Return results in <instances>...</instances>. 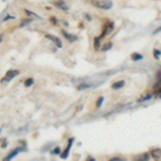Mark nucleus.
<instances>
[{"mask_svg": "<svg viewBox=\"0 0 161 161\" xmlns=\"http://www.w3.org/2000/svg\"><path fill=\"white\" fill-rule=\"evenodd\" d=\"M92 3L95 7L100 8V9H104V10L110 9V8L113 6V2L108 1V0H93V1H92Z\"/></svg>", "mask_w": 161, "mask_h": 161, "instance_id": "nucleus-1", "label": "nucleus"}, {"mask_svg": "<svg viewBox=\"0 0 161 161\" xmlns=\"http://www.w3.org/2000/svg\"><path fill=\"white\" fill-rule=\"evenodd\" d=\"M16 75H19V71H17V70H9L6 73V75L3 76L2 80H12L13 77L16 76Z\"/></svg>", "mask_w": 161, "mask_h": 161, "instance_id": "nucleus-2", "label": "nucleus"}, {"mask_svg": "<svg viewBox=\"0 0 161 161\" xmlns=\"http://www.w3.org/2000/svg\"><path fill=\"white\" fill-rule=\"evenodd\" d=\"M19 152H22V147H17V148L13 149L12 152H10V153H9V155H8L6 158H4L3 161H10V160L12 159V158H14L15 156L19 154Z\"/></svg>", "mask_w": 161, "mask_h": 161, "instance_id": "nucleus-3", "label": "nucleus"}, {"mask_svg": "<svg viewBox=\"0 0 161 161\" xmlns=\"http://www.w3.org/2000/svg\"><path fill=\"white\" fill-rule=\"evenodd\" d=\"M113 27H114V24L112 22H108V24H106L105 26H104V30H103V32H102V35H101V37H100V39L101 38H104L108 33H110L112 30H113Z\"/></svg>", "mask_w": 161, "mask_h": 161, "instance_id": "nucleus-4", "label": "nucleus"}, {"mask_svg": "<svg viewBox=\"0 0 161 161\" xmlns=\"http://www.w3.org/2000/svg\"><path fill=\"white\" fill-rule=\"evenodd\" d=\"M45 37L47 38V39H50L51 41H53V42L55 43L56 45L58 46V47H61V46H62V42H61V40L59 38L54 37V36H52V35H46Z\"/></svg>", "mask_w": 161, "mask_h": 161, "instance_id": "nucleus-5", "label": "nucleus"}, {"mask_svg": "<svg viewBox=\"0 0 161 161\" xmlns=\"http://www.w3.org/2000/svg\"><path fill=\"white\" fill-rule=\"evenodd\" d=\"M148 159H149L148 154H147V153H144V154L136 156V157L133 158V161H148Z\"/></svg>", "mask_w": 161, "mask_h": 161, "instance_id": "nucleus-6", "label": "nucleus"}, {"mask_svg": "<svg viewBox=\"0 0 161 161\" xmlns=\"http://www.w3.org/2000/svg\"><path fill=\"white\" fill-rule=\"evenodd\" d=\"M72 143H73V139H70V140H69V142H68V146H67L66 150L64 152V154L61 155V158H62V159H66V158L68 157V154H69V152H70V148H71Z\"/></svg>", "mask_w": 161, "mask_h": 161, "instance_id": "nucleus-7", "label": "nucleus"}, {"mask_svg": "<svg viewBox=\"0 0 161 161\" xmlns=\"http://www.w3.org/2000/svg\"><path fill=\"white\" fill-rule=\"evenodd\" d=\"M62 32V35L64 36V37H66L67 39H68V40L70 41V42H73V41H76V36H74V35H71V33H68L67 32V31H64V30H62L61 31Z\"/></svg>", "mask_w": 161, "mask_h": 161, "instance_id": "nucleus-8", "label": "nucleus"}, {"mask_svg": "<svg viewBox=\"0 0 161 161\" xmlns=\"http://www.w3.org/2000/svg\"><path fill=\"white\" fill-rule=\"evenodd\" d=\"M152 156H153V158H154L156 161H158L161 158V150L159 148L152 150Z\"/></svg>", "mask_w": 161, "mask_h": 161, "instance_id": "nucleus-9", "label": "nucleus"}, {"mask_svg": "<svg viewBox=\"0 0 161 161\" xmlns=\"http://www.w3.org/2000/svg\"><path fill=\"white\" fill-rule=\"evenodd\" d=\"M125 85V82L124 80H119V82H116L114 83L113 85H112V88L113 89H119V88H121Z\"/></svg>", "mask_w": 161, "mask_h": 161, "instance_id": "nucleus-10", "label": "nucleus"}, {"mask_svg": "<svg viewBox=\"0 0 161 161\" xmlns=\"http://www.w3.org/2000/svg\"><path fill=\"white\" fill-rule=\"evenodd\" d=\"M155 92H157V95L161 98V80H159L157 85H155Z\"/></svg>", "mask_w": 161, "mask_h": 161, "instance_id": "nucleus-11", "label": "nucleus"}, {"mask_svg": "<svg viewBox=\"0 0 161 161\" xmlns=\"http://www.w3.org/2000/svg\"><path fill=\"white\" fill-rule=\"evenodd\" d=\"M54 4L57 7H60L61 9H64V10H67L68 9V7L66 6V3H64V1H57V2H54Z\"/></svg>", "mask_w": 161, "mask_h": 161, "instance_id": "nucleus-12", "label": "nucleus"}, {"mask_svg": "<svg viewBox=\"0 0 161 161\" xmlns=\"http://www.w3.org/2000/svg\"><path fill=\"white\" fill-rule=\"evenodd\" d=\"M142 58H143V56L140 55V54H137V53H134L133 55H132V59H133L134 61H137V60H140V59H142Z\"/></svg>", "mask_w": 161, "mask_h": 161, "instance_id": "nucleus-13", "label": "nucleus"}, {"mask_svg": "<svg viewBox=\"0 0 161 161\" xmlns=\"http://www.w3.org/2000/svg\"><path fill=\"white\" fill-rule=\"evenodd\" d=\"M99 45H100V38H96L95 39V50H99Z\"/></svg>", "mask_w": 161, "mask_h": 161, "instance_id": "nucleus-14", "label": "nucleus"}, {"mask_svg": "<svg viewBox=\"0 0 161 161\" xmlns=\"http://www.w3.org/2000/svg\"><path fill=\"white\" fill-rule=\"evenodd\" d=\"M32 83H33V80H32V79H27V80H25L24 84H25V86H26V87H28V86H30V85L32 84Z\"/></svg>", "mask_w": 161, "mask_h": 161, "instance_id": "nucleus-15", "label": "nucleus"}, {"mask_svg": "<svg viewBox=\"0 0 161 161\" xmlns=\"http://www.w3.org/2000/svg\"><path fill=\"white\" fill-rule=\"evenodd\" d=\"M112 47V43H106L104 46L102 47V51H108Z\"/></svg>", "mask_w": 161, "mask_h": 161, "instance_id": "nucleus-16", "label": "nucleus"}, {"mask_svg": "<svg viewBox=\"0 0 161 161\" xmlns=\"http://www.w3.org/2000/svg\"><path fill=\"white\" fill-rule=\"evenodd\" d=\"M154 56H155V58H159V57H160V51H158V50H156V48H155V50H154Z\"/></svg>", "mask_w": 161, "mask_h": 161, "instance_id": "nucleus-17", "label": "nucleus"}, {"mask_svg": "<svg viewBox=\"0 0 161 161\" xmlns=\"http://www.w3.org/2000/svg\"><path fill=\"white\" fill-rule=\"evenodd\" d=\"M108 161H125V159H123V158H120V157H115V158H112V159H110Z\"/></svg>", "mask_w": 161, "mask_h": 161, "instance_id": "nucleus-18", "label": "nucleus"}, {"mask_svg": "<svg viewBox=\"0 0 161 161\" xmlns=\"http://www.w3.org/2000/svg\"><path fill=\"white\" fill-rule=\"evenodd\" d=\"M152 98V95H147V97H144V98H140L139 101H145V100H148Z\"/></svg>", "mask_w": 161, "mask_h": 161, "instance_id": "nucleus-19", "label": "nucleus"}, {"mask_svg": "<svg viewBox=\"0 0 161 161\" xmlns=\"http://www.w3.org/2000/svg\"><path fill=\"white\" fill-rule=\"evenodd\" d=\"M102 102H103V98L101 97L100 99L97 101V108H100V106H101V104H102Z\"/></svg>", "mask_w": 161, "mask_h": 161, "instance_id": "nucleus-20", "label": "nucleus"}, {"mask_svg": "<svg viewBox=\"0 0 161 161\" xmlns=\"http://www.w3.org/2000/svg\"><path fill=\"white\" fill-rule=\"evenodd\" d=\"M59 152H60V149L57 147V148H55L54 149V152H53V154H59Z\"/></svg>", "mask_w": 161, "mask_h": 161, "instance_id": "nucleus-21", "label": "nucleus"}, {"mask_svg": "<svg viewBox=\"0 0 161 161\" xmlns=\"http://www.w3.org/2000/svg\"><path fill=\"white\" fill-rule=\"evenodd\" d=\"M86 161H95V159H93V158H92V157H88L87 159H86Z\"/></svg>", "mask_w": 161, "mask_h": 161, "instance_id": "nucleus-22", "label": "nucleus"}, {"mask_svg": "<svg viewBox=\"0 0 161 161\" xmlns=\"http://www.w3.org/2000/svg\"><path fill=\"white\" fill-rule=\"evenodd\" d=\"M159 31H161V27H160V28H158V29H157V30H156V31H155V33L159 32Z\"/></svg>", "mask_w": 161, "mask_h": 161, "instance_id": "nucleus-23", "label": "nucleus"}]
</instances>
